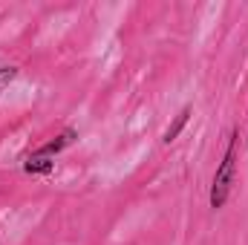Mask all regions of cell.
<instances>
[{"label": "cell", "instance_id": "obj_1", "mask_svg": "<svg viewBox=\"0 0 248 245\" xmlns=\"http://www.w3.org/2000/svg\"><path fill=\"white\" fill-rule=\"evenodd\" d=\"M237 176V133H231V141L225 147V156L214 173V184H211V208H222L228 202V193H231V184Z\"/></svg>", "mask_w": 248, "mask_h": 245}, {"label": "cell", "instance_id": "obj_2", "mask_svg": "<svg viewBox=\"0 0 248 245\" xmlns=\"http://www.w3.org/2000/svg\"><path fill=\"white\" fill-rule=\"evenodd\" d=\"M187 119H190V107H182V110H179V116H176L173 122L168 124V130H165V136H162V141H165V144H173V141L179 138V133L185 130Z\"/></svg>", "mask_w": 248, "mask_h": 245}, {"label": "cell", "instance_id": "obj_3", "mask_svg": "<svg viewBox=\"0 0 248 245\" xmlns=\"http://www.w3.org/2000/svg\"><path fill=\"white\" fill-rule=\"evenodd\" d=\"M52 168H55L52 156H41V153H32V156L23 162V170H26V173H52Z\"/></svg>", "mask_w": 248, "mask_h": 245}, {"label": "cell", "instance_id": "obj_4", "mask_svg": "<svg viewBox=\"0 0 248 245\" xmlns=\"http://www.w3.org/2000/svg\"><path fill=\"white\" fill-rule=\"evenodd\" d=\"M72 138H75V130H63L58 138H52L49 144H44L38 153H41V156H55V153H61L63 147H69V144H72Z\"/></svg>", "mask_w": 248, "mask_h": 245}, {"label": "cell", "instance_id": "obj_5", "mask_svg": "<svg viewBox=\"0 0 248 245\" xmlns=\"http://www.w3.org/2000/svg\"><path fill=\"white\" fill-rule=\"evenodd\" d=\"M15 75H17V69H15V66H3V69H0V87H3V84H9Z\"/></svg>", "mask_w": 248, "mask_h": 245}]
</instances>
